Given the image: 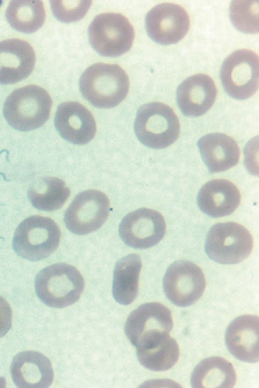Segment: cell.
Here are the masks:
<instances>
[{"mask_svg": "<svg viewBox=\"0 0 259 388\" xmlns=\"http://www.w3.org/2000/svg\"><path fill=\"white\" fill-rule=\"evenodd\" d=\"M84 280L74 266L63 263L48 266L37 274L36 293L46 305L54 308L69 306L79 299L84 288Z\"/></svg>", "mask_w": 259, "mask_h": 388, "instance_id": "obj_3", "label": "cell"}, {"mask_svg": "<svg viewBox=\"0 0 259 388\" xmlns=\"http://www.w3.org/2000/svg\"><path fill=\"white\" fill-rule=\"evenodd\" d=\"M3 1H0V6L2 5Z\"/></svg>", "mask_w": 259, "mask_h": 388, "instance_id": "obj_29", "label": "cell"}, {"mask_svg": "<svg viewBox=\"0 0 259 388\" xmlns=\"http://www.w3.org/2000/svg\"><path fill=\"white\" fill-rule=\"evenodd\" d=\"M11 373L18 387L46 388L53 382L54 373L50 360L40 353L26 351L13 358Z\"/></svg>", "mask_w": 259, "mask_h": 388, "instance_id": "obj_17", "label": "cell"}, {"mask_svg": "<svg viewBox=\"0 0 259 388\" xmlns=\"http://www.w3.org/2000/svg\"><path fill=\"white\" fill-rule=\"evenodd\" d=\"M145 24L148 34L153 40L161 44H171L186 35L190 27V18L181 6L164 3L148 12Z\"/></svg>", "mask_w": 259, "mask_h": 388, "instance_id": "obj_13", "label": "cell"}, {"mask_svg": "<svg viewBox=\"0 0 259 388\" xmlns=\"http://www.w3.org/2000/svg\"><path fill=\"white\" fill-rule=\"evenodd\" d=\"M35 63L32 46L19 38L0 42V84H13L28 77Z\"/></svg>", "mask_w": 259, "mask_h": 388, "instance_id": "obj_15", "label": "cell"}, {"mask_svg": "<svg viewBox=\"0 0 259 388\" xmlns=\"http://www.w3.org/2000/svg\"><path fill=\"white\" fill-rule=\"evenodd\" d=\"M253 240L249 231L236 222L217 223L209 230L205 250L213 261L234 264L246 259L251 253Z\"/></svg>", "mask_w": 259, "mask_h": 388, "instance_id": "obj_6", "label": "cell"}, {"mask_svg": "<svg viewBox=\"0 0 259 388\" xmlns=\"http://www.w3.org/2000/svg\"><path fill=\"white\" fill-rule=\"evenodd\" d=\"M166 229L165 220L158 211L140 208L129 213L121 220L119 235L127 246L147 249L157 245L163 237Z\"/></svg>", "mask_w": 259, "mask_h": 388, "instance_id": "obj_12", "label": "cell"}, {"mask_svg": "<svg viewBox=\"0 0 259 388\" xmlns=\"http://www.w3.org/2000/svg\"><path fill=\"white\" fill-rule=\"evenodd\" d=\"M259 320L253 315H242L227 327L225 342L229 352L237 359L249 363L259 359Z\"/></svg>", "mask_w": 259, "mask_h": 388, "instance_id": "obj_18", "label": "cell"}, {"mask_svg": "<svg viewBox=\"0 0 259 388\" xmlns=\"http://www.w3.org/2000/svg\"><path fill=\"white\" fill-rule=\"evenodd\" d=\"M172 326L169 309L159 303L151 302L141 305L131 313L124 331L131 344L138 349L169 333Z\"/></svg>", "mask_w": 259, "mask_h": 388, "instance_id": "obj_9", "label": "cell"}, {"mask_svg": "<svg viewBox=\"0 0 259 388\" xmlns=\"http://www.w3.org/2000/svg\"><path fill=\"white\" fill-rule=\"evenodd\" d=\"M92 1H51L54 15L59 21L70 23L82 18L89 10Z\"/></svg>", "mask_w": 259, "mask_h": 388, "instance_id": "obj_27", "label": "cell"}, {"mask_svg": "<svg viewBox=\"0 0 259 388\" xmlns=\"http://www.w3.org/2000/svg\"><path fill=\"white\" fill-rule=\"evenodd\" d=\"M258 57L248 49L237 50L224 61L221 79L227 93L237 100L252 96L258 88Z\"/></svg>", "mask_w": 259, "mask_h": 388, "instance_id": "obj_8", "label": "cell"}, {"mask_svg": "<svg viewBox=\"0 0 259 388\" xmlns=\"http://www.w3.org/2000/svg\"><path fill=\"white\" fill-rule=\"evenodd\" d=\"M206 281L201 269L186 260L174 262L166 271L163 280L164 293L179 307L189 306L202 296Z\"/></svg>", "mask_w": 259, "mask_h": 388, "instance_id": "obj_11", "label": "cell"}, {"mask_svg": "<svg viewBox=\"0 0 259 388\" xmlns=\"http://www.w3.org/2000/svg\"><path fill=\"white\" fill-rule=\"evenodd\" d=\"M217 95L213 79L208 75L197 74L182 82L177 91L178 106L187 116L198 117L212 106Z\"/></svg>", "mask_w": 259, "mask_h": 388, "instance_id": "obj_16", "label": "cell"}, {"mask_svg": "<svg viewBox=\"0 0 259 388\" xmlns=\"http://www.w3.org/2000/svg\"><path fill=\"white\" fill-rule=\"evenodd\" d=\"M129 86L128 75L116 64H94L83 72L79 80L82 95L100 108L117 106L125 98Z\"/></svg>", "mask_w": 259, "mask_h": 388, "instance_id": "obj_1", "label": "cell"}, {"mask_svg": "<svg viewBox=\"0 0 259 388\" xmlns=\"http://www.w3.org/2000/svg\"><path fill=\"white\" fill-rule=\"evenodd\" d=\"M52 100L43 88L28 85L14 90L4 106V116L9 124L21 131L43 125L48 120Z\"/></svg>", "mask_w": 259, "mask_h": 388, "instance_id": "obj_2", "label": "cell"}, {"mask_svg": "<svg viewBox=\"0 0 259 388\" xmlns=\"http://www.w3.org/2000/svg\"><path fill=\"white\" fill-rule=\"evenodd\" d=\"M179 354V346L169 333L147 346L137 349V357L141 365L155 371L171 368L178 361Z\"/></svg>", "mask_w": 259, "mask_h": 388, "instance_id": "obj_23", "label": "cell"}, {"mask_svg": "<svg viewBox=\"0 0 259 388\" xmlns=\"http://www.w3.org/2000/svg\"><path fill=\"white\" fill-rule=\"evenodd\" d=\"M236 381L232 364L218 356L207 358L194 368L191 378L193 387L232 388Z\"/></svg>", "mask_w": 259, "mask_h": 388, "instance_id": "obj_22", "label": "cell"}, {"mask_svg": "<svg viewBox=\"0 0 259 388\" xmlns=\"http://www.w3.org/2000/svg\"><path fill=\"white\" fill-rule=\"evenodd\" d=\"M110 208L107 196L90 189L78 194L66 210L64 221L72 233L82 235L98 229L106 221Z\"/></svg>", "mask_w": 259, "mask_h": 388, "instance_id": "obj_10", "label": "cell"}, {"mask_svg": "<svg viewBox=\"0 0 259 388\" xmlns=\"http://www.w3.org/2000/svg\"><path fill=\"white\" fill-rule=\"evenodd\" d=\"M134 129L142 143L156 149L165 148L174 143L180 131L179 120L174 110L160 102L146 104L139 109Z\"/></svg>", "mask_w": 259, "mask_h": 388, "instance_id": "obj_4", "label": "cell"}, {"mask_svg": "<svg viewBox=\"0 0 259 388\" xmlns=\"http://www.w3.org/2000/svg\"><path fill=\"white\" fill-rule=\"evenodd\" d=\"M12 309L8 302L0 296V337L5 335L12 325Z\"/></svg>", "mask_w": 259, "mask_h": 388, "instance_id": "obj_28", "label": "cell"}, {"mask_svg": "<svg viewBox=\"0 0 259 388\" xmlns=\"http://www.w3.org/2000/svg\"><path fill=\"white\" fill-rule=\"evenodd\" d=\"M198 147L202 160L211 173L227 170L239 162V147L233 138L225 134L205 135L198 140Z\"/></svg>", "mask_w": 259, "mask_h": 388, "instance_id": "obj_20", "label": "cell"}, {"mask_svg": "<svg viewBox=\"0 0 259 388\" xmlns=\"http://www.w3.org/2000/svg\"><path fill=\"white\" fill-rule=\"evenodd\" d=\"M89 38L93 48L105 57H114L127 52L132 46L135 31L126 17L105 13L94 19L89 26Z\"/></svg>", "mask_w": 259, "mask_h": 388, "instance_id": "obj_7", "label": "cell"}, {"mask_svg": "<svg viewBox=\"0 0 259 388\" xmlns=\"http://www.w3.org/2000/svg\"><path fill=\"white\" fill-rule=\"evenodd\" d=\"M241 201L238 188L227 179L211 180L200 189L197 202L200 210L209 216L218 218L229 215Z\"/></svg>", "mask_w": 259, "mask_h": 388, "instance_id": "obj_19", "label": "cell"}, {"mask_svg": "<svg viewBox=\"0 0 259 388\" xmlns=\"http://www.w3.org/2000/svg\"><path fill=\"white\" fill-rule=\"evenodd\" d=\"M70 189L58 178L46 177L31 186L28 195L32 206L38 210L53 211L60 209L70 196Z\"/></svg>", "mask_w": 259, "mask_h": 388, "instance_id": "obj_24", "label": "cell"}, {"mask_svg": "<svg viewBox=\"0 0 259 388\" xmlns=\"http://www.w3.org/2000/svg\"><path fill=\"white\" fill-rule=\"evenodd\" d=\"M230 16L234 26L240 31L247 33L258 32V1H232Z\"/></svg>", "mask_w": 259, "mask_h": 388, "instance_id": "obj_26", "label": "cell"}, {"mask_svg": "<svg viewBox=\"0 0 259 388\" xmlns=\"http://www.w3.org/2000/svg\"><path fill=\"white\" fill-rule=\"evenodd\" d=\"M6 17L15 30L26 33L38 30L46 18L41 1H11L6 10Z\"/></svg>", "mask_w": 259, "mask_h": 388, "instance_id": "obj_25", "label": "cell"}, {"mask_svg": "<svg viewBox=\"0 0 259 388\" xmlns=\"http://www.w3.org/2000/svg\"><path fill=\"white\" fill-rule=\"evenodd\" d=\"M61 237L60 229L51 218L31 216L16 228L13 247L18 255L31 261L45 259L56 251Z\"/></svg>", "mask_w": 259, "mask_h": 388, "instance_id": "obj_5", "label": "cell"}, {"mask_svg": "<svg viewBox=\"0 0 259 388\" xmlns=\"http://www.w3.org/2000/svg\"><path fill=\"white\" fill-rule=\"evenodd\" d=\"M55 125L60 135L76 144L90 142L96 132L94 116L83 105L76 102H67L57 108Z\"/></svg>", "mask_w": 259, "mask_h": 388, "instance_id": "obj_14", "label": "cell"}, {"mask_svg": "<svg viewBox=\"0 0 259 388\" xmlns=\"http://www.w3.org/2000/svg\"><path fill=\"white\" fill-rule=\"evenodd\" d=\"M142 264L136 254L127 255L115 264L113 273L112 294L119 304L127 305L136 299L139 289V279Z\"/></svg>", "mask_w": 259, "mask_h": 388, "instance_id": "obj_21", "label": "cell"}]
</instances>
